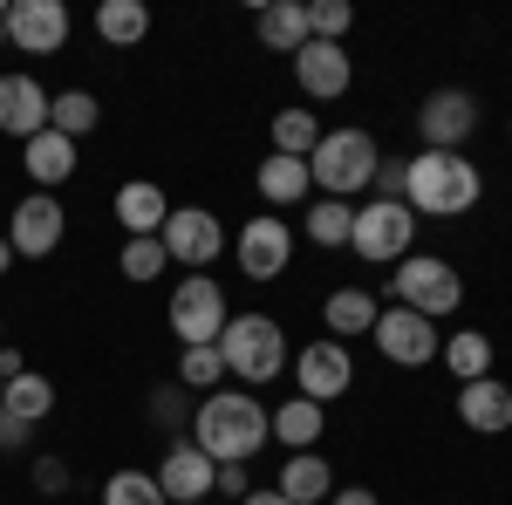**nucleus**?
Instances as JSON below:
<instances>
[{"label": "nucleus", "mask_w": 512, "mask_h": 505, "mask_svg": "<svg viewBox=\"0 0 512 505\" xmlns=\"http://www.w3.org/2000/svg\"><path fill=\"white\" fill-rule=\"evenodd\" d=\"M192 444L212 458V465H253V458L274 444L267 403H260L253 389H212V396H198Z\"/></svg>", "instance_id": "obj_1"}, {"label": "nucleus", "mask_w": 512, "mask_h": 505, "mask_svg": "<svg viewBox=\"0 0 512 505\" xmlns=\"http://www.w3.org/2000/svg\"><path fill=\"white\" fill-rule=\"evenodd\" d=\"M478 198H485V178L465 151H417L410 157V192L403 205L417 219H465Z\"/></svg>", "instance_id": "obj_2"}, {"label": "nucleus", "mask_w": 512, "mask_h": 505, "mask_svg": "<svg viewBox=\"0 0 512 505\" xmlns=\"http://www.w3.org/2000/svg\"><path fill=\"white\" fill-rule=\"evenodd\" d=\"M376 164H383V151L369 130H321V144L308 151V178L321 198H355L376 185Z\"/></svg>", "instance_id": "obj_3"}, {"label": "nucleus", "mask_w": 512, "mask_h": 505, "mask_svg": "<svg viewBox=\"0 0 512 505\" xmlns=\"http://www.w3.org/2000/svg\"><path fill=\"white\" fill-rule=\"evenodd\" d=\"M219 355H226L233 383H274L287 369V328L274 314H233L226 335H219Z\"/></svg>", "instance_id": "obj_4"}, {"label": "nucleus", "mask_w": 512, "mask_h": 505, "mask_svg": "<svg viewBox=\"0 0 512 505\" xmlns=\"http://www.w3.org/2000/svg\"><path fill=\"white\" fill-rule=\"evenodd\" d=\"M390 287H396V308L424 314V321H451V314L465 308V273L451 267V260H437V253H410V260H396Z\"/></svg>", "instance_id": "obj_5"}, {"label": "nucleus", "mask_w": 512, "mask_h": 505, "mask_svg": "<svg viewBox=\"0 0 512 505\" xmlns=\"http://www.w3.org/2000/svg\"><path fill=\"white\" fill-rule=\"evenodd\" d=\"M417 212L410 205H396V198H369V205H355V233H349V253L355 260H369V267H396V260H410L417 253Z\"/></svg>", "instance_id": "obj_6"}, {"label": "nucleus", "mask_w": 512, "mask_h": 505, "mask_svg": "<svg viewBox=\"0 0 512 505\" xmlns=\"http://www.w3.org/2000/svg\"><path fill=\"white\" fill-rule=\"evenodd\" d=\"M226 321H233V301H226V287H219L212 273H185V280L171 287V335H178V349L219 342Z\"/></svg>", "instance_id": "obj_7"}, {"label": "nucleus", "mask_w": 512, "mask_h": 505, "mask_svg": "<svg viewBox=\"0 0 512 505\" xmlns=\"http://www.w3.org/2000/svg\"><path fill=\"white\" fill-rule=\"evenodd\" d=\"M287 369H294V396H308V403H342L355 389V355L349 342H335V335H315L308 349H294L287 355Z\"/></svg>", "instance_id": "obj_8"}, {"label": "nucleus", "mask_w": 512, "mask_h": 505, "mask_svg": "<svg viewBox=\"0 0 512 505\" xmlns=\"http://www.w3.org/2000/svg\"><path fill=\"white\" fill-rule=\"evenodd\" d=\"M164 253H171V267H219V253L233 246L226 239V226H219V212H205V205H171V219H164Z\"/></svg>", "instance_id": "obj_9"}, {"label": "nucleus", "mask_w": 512, "mask_h": 505, "mask_svg": "<svg viewBox=\"0 0 512 505\" xmlns=\"http://www.w3.org/2000/svg\"><path fill=\"white\" fill-rule=\"evenodd\" d=\"M233 260H239V273L246 280H280V273L294 267V226L280 219V212H260V219H246L233 233Z\"/></svg>", "instance_id": "obj_10"}, {"label": "nucleus", "mask_w": 512, "mask_h": 505, "mask_svg": "<svg viewBox=\"0 0 512 505\" xmlns=\"http://www.w3.org/2000/svg\"><path fill=\"white\" fill-rule=\"evenodd\" d=\"M472 130H478L472 89H431V96L417 103V137H424V151H465Z\"/></svg>", "instance_id": "obj_11"}, {"label": "nucleus", "mask_w": 512, "mask_h": 505, "mask_svg": "<svg viewBox=\"0 0 512 505\" xmlns=\"http://www.w3.org/2000/svg\"><path fill=\"white\" fill-rule=\"evenodd\" d=\"M69 233V212H62V198L55 192H28L14 205V219H7V246H14V260H48L55 246Z\"/></svg>", "instance_id": "obj_12"}, {"label": "nucleus", "mask_w": 512, "mask_h": 505, "mask_svg": "<svg viewBox=\"0 0 512 505\" xmlns=\"http://www.w3.org/2000/svg\"><path fill=\"white\" fill-rule=\"evenodd\" d=\"M369 342L383 349V362H396V369H424V362H437V321H424V314L410 308H383L376 314V328H369Z\"/></svg>", "instance_id": "obj_13"}, {"label": "nucleus", "mask_w": 512, "mask_h": 505, "mask_svg": "<svg viewBox=\"0 0 512 505\" xmlns=\"http://www.w3.org/2000/svg\"><path fill=\"white\" fill-rule=\"evenodd\" d=\"M7 48L62 55L69 48V7L62 0H7Z\"/></svg>", "instance_id": "obj_14"}, {"label": "nucleus", "mask_w": 512, "mask_h": 505, "mask_svg": "<svg viewBox=\"0 0 512 505\" xmlns=\"http://www.w3.org/2000/svg\"><path fill=\"white\" fill-rule=\"evenodd\" d=\"M294 82H301V96L308 103H342L355 82V62L342 41H308L301 55H294Z\"/></svg>", "instance_id": "obj_15"}, {"label": "nucleus", "mask_w": 512, "mask_h": 505, "mask_svg": "<svg viewBox=\"0 0 512 505\" xmlns=\"http://www.w3.org/2000/svg\"><path fill=\"white\" fill-rule=\"evenodd\" d=\"M151 478H158V492H164L171 505H198L205 492H212L219 465L198 451L192 437H178V444H164V458H158V471H151Z\"/></svg>", "instance_id": "obj_16"}, {"label": "nucleus", "mask_w": 512, "mask_h": 505, "mask_svg": "<svg viewBox=\"0 0 512 505\" xmlns=\"http://www.w3.org/2000/svg\"><path fill=\"white\" fill-rule=\"evenodd\" d=\"M458 424L472 430V437H506L512 430V383H499V376L458 383Z\"/></svg>", "instance_id": "obj_17"}, {"label": "nucleus", "mask_w": 512, "mask_h": 505, "mask_svg": "<svg viewBox=\"0 0 512 505\" xmlns=\"http://www.w3.org/2000/svg\"><path fill=\"white\" fill-rule=\"evenodd\" d=\"M48 130V89L35 76H0V137H41Z\"/></svg>", "instance_id": "obj_18"}, {"label": "nucleus", "mask_w": 512, "mask_h": 505, "mask_svg": "<svg viewBox=\"0 0 512 505\" xmlns=\"http://www.w3.org/2000/svg\"><path fill=\"white\" fill-rule=\"evenodd\" d=\"M253 192L267 198V212H287V205H308L315 198V178H308V157H280L267 151L260 171H253Z\"/></svg>", "instance_id": "obj_19"}, {"label": "nucleus", "mask_w": 512, "mask_h": 505, "mask_svg": "<svg viewBox=\"0 0 512 505\" xmlns=\"http://www.w3.org/2000/svg\"><path fill=\"white\" fill-rule=\"evenodd\" d=\"M117 226L130 239H158L164 219H171V198H164V185H151V178H130V185H117Z\"/></svg>", "instance_id": "obj_20"}, {"label": "nucleus", "mask_w": 512, "mask_h": 505, "mask_svg": "<svg viewBox=\"0 0 512 505\" xmlns=\"http://www.w3.org/2000/svg\"><path fill=\"white\" fill-rule=\"evenodd\" d=\"M76 164L82 157H76V144H69L62 130H41V137L21 144V171L35 178V192H62V185L76 178Z\"/></svg>", "instance_id": "obj_21"}, {"label": "nucleus", "mask_w": 512, "mask_h": 505, "mask_svg": "<svg viewBox=\"0 0 512 505\" xmlns=\"http://www.w3.org/2000/svg\"><path fill=\"white\" fill-rule=\"evenodd\" d=\"M274 492H280V499H294V505H328V499H335V465H328L321 451H287Z\"/></svg>", "instance_id": "obj_22"}, {"label": "nucleus", "mask_w": 512, "mask_h": 505, "mask_svg": "<svg viewBox=\"0 0 512 505\" xmlns=\"http://www.w3.org/2000/svg\"><path fill=\"white\" fill-rule=\"evenodd\" d=\"M376 294L369 287H335L328 301H321V335H335V342H355V335H369L376 328Z\"/></svg>", "instance_id": "obj_23"}, {"label": "nucleus", "mask_w": 512, "mask_h": 505, "mask_svg": "<svg viewBox=\"0 0 512 505\" xmlns=\"http://www.w3.org/2000/svg\"><path fill=\"white\" fill-rule=\"evenodd\" d=\"M274 444H287V451H315L321 437H328V410L321 403H308V396H287V403H274Z\"/></svg>", "instance_id": "obj_24"}, {"label": "nucleus", "mask_w": 512, "mask_h": 505, "mask_svg": "<svg viewBox=\"0 0 512 505\" xmlns=\"http://www.w3.org/2000/svg\"><path fill=\"white\" fill-rule=\"evenodd\" d=\"M253 28H260V41L274 55H301L308 48V0H267Z\"/></svg>", "instance_id": "obj_25"}, {"label": "nucleus", "mask_w": 512, "mask_h": 505, "mask_svg": "<svg viewBox=\"0 0 512 505\" xmlns=\"http://www.w3.org/2000/svg\"><path fill=\"white\" fill-rule=\"evenodd\" d=\"M96 123H103V103H96L89 89H55V96H48V130H62L69 144H82Z\"/></svg>", "instance_id": "obj_26"}, {"label": "nucleus", "mask_w": 512, "mask_h": 505, "mask_svg": "<svg viewBox=\"0 0 512 505\" xmlns=\"http://www.w3.org/2000/svg\"><path fill=\"white\" fill-rule=\"evenodd\" d=\"M96 35L110 41V48H137V41L151 35V7L144 0H103L96 7Z\"/></svg>", "instance_id": "obj_27"}, {"label": "nucleus", "mask_w": 512, "mask_h": 505, "mask_svg": "<svg viewBox=\"0 0 512 505\" xmlns=\"http://www.w3.org/2000/svg\"><path fill=\"white\" fill-rule=\"evenodd\" d=\"M437 355H444L451 383H478V376H492V335H478V328H458Z\"/></svg>", "instance_id": "obj_28"}, {"label": "nucleus", "mask_w": 512, "mask_h": 505, "mask_svg": "<svg viewBox=\"0 0 512 505\" xmlns=\"http://www.w3.org/2000/svg\"><path fill=\"white\" fill-rule=\"evenodd\" d=\"M301 233L315 239L321 253L349 246V233H355V205H349V198H315V205H308V219H301Z\"/></svg>", "instance_id": "obj_29"}, {"label": "nucleus", "mask_w": 512, "mask_h": 505, "mask_svg": "<svg viewBox=\"0 0 512 505\" xmlns=\"http://www.w3.org/2000/svg\"><path fill=\"white\" fill-rule=\"evenodd\" d=\"M0 410H7V417H21V424H41V417L55 410V376H35V369H28V376H14V383L0 389Z\"/></svg>", "instance_id": "obj_30"}, {"label": "nucleus", "mask_w": 512, "mask_h": 505, "mask_svg": "<svg viewBox=\"0 0 512 505\" xmlns=\"http://www.w3.org/2000/svg\"><path fill=\"white\" fill-rule=\"evenodd\" d=\"M178 383L192 389V396H212V389L226 383V355H219V342H205V349H178Z\"/></svg>", "instance_id": "obj_31"}, {"label": "nucleus", "mask_w": 512, "mask_h": 505, "mask_svg": "<svg viewBox=\"0 0 512 505\" xmlns=\"http://www.w3.org/2000/svg\"><path fill=\"white\" fill-rule=\"evenodd\" d=\"M321 144V117L315 110H274V151L280 157H308Z\"/></svg>", "instance_id": "obj_32"}, {"label": "nucleus", "mask_w": 512, "mask_h": 505, "mask_svg": "<svg viewBox=\"0 0 512 505\" xmlns=\"http://www.w3.org/2000/svg\"><path fill=\"white\" fill-rule=\"evenodd\" d=\"M171 267V253H164V239H123V253H117V273L130 280V287H151L158 273Z\"/></svg>", "instance_id": "obj_33"}, {"label": "nucleus", "mask_w": 512, "mask_h": 505, "mask_svg": "<svg viewBox=\"0 0 512 505\" xmlns=\"http://www.w3.org/2000/svg\"><path fill=\"white\" fill-rule=\"evenodd\" d=\"M103 505H171V499L158 492V478H151V471L123 465V471H110V478H103Z\"/></svg>", "instance_id": "obj_34"}, {"label": "nucleus", "mask_w": 512, "mask_h": 505, "mask_svg": "<svg viewBox=\"0 0 512 505\" xmlns=\"http://www.w3.org/2000/svg\"><path fill=\"white\" fill-rule=\"evenodd\" d=\"M355 28L349 0H308V41H342Z\"/></svg>", "instance_id": "obj_35"}, {"label": "nucleus", "mask_w": 512, "mask_h": 505, "mask_svg": "<svg viewBox=\"0 0 512 505\" xmlns=\"http://www.w3.org/2000/svg\"><path fill=\"white\" fill-rule=\"evenodd\" d=\"M192 410H198V403H192V389L178 383V376H171L164 389H151V424H185Z\"/></svg>", "instance_id": "obj_36"}, {"label": "nucleus", "mask_w": 512, "mask_h": 505, "mask_svg": "<svg viewBox=\"0 0 512 505\" xmlns=\"http://www.w3.org/2000/svg\"><path fill=\"white\" fill-rule=\"evenodd\" d=\"M369 192H376V198H396V205H403V192H410V157H383Z\"/></svg>", "instance_id": "obj_37"}, {"label": "nucleus", "mask_w": 512, "mask_h": 505, "mask_svg": "<svg viewBox=\"0 0 512 505\" xmlns=\"http://www.w3.org/2000/svg\"><path fill=\"white\" fill-rule=\"evenodd\" d=\"M35 492L62 499V492H69V465H62V458H35Z\"/></svg>", "instance_id": "obj_38"}, {"label": "nucleus", "mask_w": 512, "mask_h": 505, "mask_svg": "<svg viewBox=\"0 0 512 505\" xmlns=\"http://www.w3.org/2000/svg\"><path fill=\"white\" fill-rule=\"evenodd\" d=\"M212 492H219V499H246V492H253V465H219Z\"/></svg>", "instance_id": "obj_39"}, {"label": "nucleus", "mask_w": 512, "mask_h": 505, "mask_svg": "<svg viewBox=\"0 0 512 505\" xmlns=\"http://www.w3.org/2000/svg\"><path fill=\"white\" fill-rule=\"evenodd\" d=\"M28 430H35V424H21V417L0 410V451H28Z\"/></svg>", "instance_id": "obj_40"}, {"label": "nucleus", "mask_w": 512, "mask_h": 505, "mask_svg": "<svg viewBox=\"0 0 512 505\" xmlns=\"http://www.w3.org/2000/svg\"><path fill=\"white\" fill-rule=\"evenodd\" d=\"M14 376H28V355L14 349V342H0V383H14Z\"/></svg>", "instance_id": "obj_41"}, {"label": "nucleus", "mask_w": 512, "mask_h": 505, "mask_svg": "<svg viewBox=\"0 0 512 505\" xmlns=\"http://www.w3.org/2000/svg\"><path fill=\"white\" fill-rule=\"evenodd\" d=\"M328 505H383V499H376L369 485H335V499H328Z\"/></svg>", "instance_id": "obj_42"}, {"label": "nucleus", "mask_w": 512, "mask_h": 505, "mask_svg": "<svg viewBox=\"0 0 512 505\" xmlns=\"http://www.w3.org/2000/svg\"><path fill=\"white\" fill-rule=\"evenodd\" d=\"M239 505H294V499H280L274 485H253V492H246V499H239Z\"/></svg>", "instance_id": "obj_43"}, {"label": "nucleus", "mask_w": 512, "mask_h": 505, "mask_svg": "<svg viewBox=\"0 0 512 505\" xmlns=\"http://www.w3.org/2000/svg\"><path fill=\"white\" fill-rule=\"evenodd\" d=\"M0 273H14V246H7V233H0Z\"/></svg>", "instance_id": "obj_44"}, {"label": "nucleus", "mask_w": 512, "mask_h": 505, "mask_svg": "<svg viewBox=\"0 0 512 505\" xmlns=\"http://www.w3.org/2000/svg\"><path fill=\"white\" fill-rule=\"evenodd\" d=\"M0 41H7V7H0Z\"/></svg>", "instance_id": "obj_45"}, {"label": "nucleus", "mask_w": 512, "mask_h": 505, "mask_svg": "<svg viewBox=\"0 0 512 505\" xmlns=\"http://www.w3.org/2000/svg\"><path fill=\"white\" fill-rule=\"evenodd\" d=\"M506 130H512V117H506Z\"/></svg>", "instance_id": "obj_46"}, {"label": "nucleus", "mask_w": 512, "mask_h": 505, "mask_svg": "<svg viewBox=\"0 0 512 505\" xmlns=\"http://www.w3.org/2000/svg\"><path fill=\"white\" fill-rule=\"evenodd\" d=\"M0 328H7V321H0Z\"/></svg>", "instance_id": "obj_47"}, {"label": "nucleus", "mask_w": 512, "mask_h": 505, "mask_svg": "<svg viewBox=\"0 0 512 505\" xmlns=\"http://www.w3.org/2000/svg\"><path fill=\"white\" fill-rule=\"evenodd\" d=\"M198 505H205V499H198Z\"/></svg>", "instance_id": "obj_48"}, {"label": "nucleus", "mask_w": 512, "mask_h": 505, "mask_svg": "<svg viewBox=\"0 0 512 505\" xmlns=\"http://www.w3.org/2000/svg\"><path fill=\"white\" fill-rule=\"evenodd\" d=\"M0 389H7V383H0Z\"/></svg>", "instance_id": "obj_49"}]
</instances>
